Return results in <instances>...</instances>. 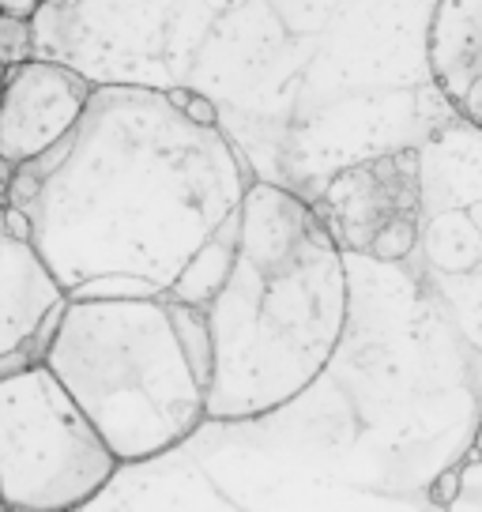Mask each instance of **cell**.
I'll return each mask as SVG.
<instances>
[{
  "instance_id": "cell-4",
  "label": "cell",
  "mask_w": 482,
  "mask_h": 512,
  "mask_svg": "<svg viewBox=\"0 0 482 512\" xmlns=\"http://www.w3.org/2000/svg\"><path fill=\"white\" fill-rule=\"evenodd\" d=\"M117 471L121 460L46 362L0 377L4 509H80L110 486Z\"/></svg>"
},
{
  "instance_id": "cell-16",
  "label": "cell",
  "mask_w": 482,
  "mask_h": 512,
  "mask_svg": "<svg viewBox=\"0 0 482 512\" xmlns=\"http://www.w3.org/2000/svg\"><path fill=\"white\" fill-rule=\"evenodd\" d=\"M471 452H475V456H482V426H479V433H475V445H471Z\"/></svg>"
},
{
  "instance_id": "cell-8",
  "label": "cell",
  "mask_w": 482,
  "mask_h": 512,
  "mask_svg": "<svg viewBox=\"0 0 482 512\" xmlns=\"http://www.w3.org/2000/svg\"><path fill=\"white\" fill-rule=\"evenodd\" d=\"M426 57L445 102L482 132V0H437Z\"/></svg>"
},
{
  "instance_id": "cell-1",
  "label": "cell",
  "mask_w": 482,
  "mask_h": 512,
  "mask_svg": "<svg viewBox=\"0 0 482 512\" xmlns=\"http://www.w3.org/2000/svg\"><path fill=\"white\" fill-rule=\"evenodd\" d=\"M249 185L219 125L189 121L155 87L102 83L57 144L16 166L8 204L68 298H151Z\"/></svg>"
},
{
  "instance_id": "cell-11",
  "label": "cell",
  "mask_w": 482,
  "mask_h": 512,
  "mask_svg": "<svg viewBox=\"0 0 482 512\" xmlns=\"http://www.w3.org/2000/svg\"><path fill=\"white\" fill-rule=\"evenodd\" d=\"M452 509H482V456L467 448L460 460V494L452 501Z\"/></svg>"
},
{
  "instance_id": "cell-17",
  "label": "cell",
  "mask_w": 482,
  "mask_h": 512,
  "mask_svg": "<svg viewBox=\"0 0 482 512\" xmlns=\"http://www.w3.org/2000/svg\"><path fill=\"white\" fill-rule=\"evenodd\" d=\"M12 68H16V64H0V83L12 76Z\"/></svg>"
},
{
  "instance_id": "cell-12",
  "label": "cell",
  "mask_w": 482,
  "mask_h": 512,
  "mask_svg": "<svg viewBox=\"0 0 482 512\" xmlns=\"http://www.w3.org/2000/svg\"><path fill=\"white\" fill-rule=\"evenodd\" d=\"M177 110L185 113L189 121H196V125H204V128L219 125V110H215V102H211V98H204V95H196V91H189V98H185Z\"/></svg>"
},
{
  "instance_id": "cell-5",
  "label": "cell",
  "mask_w": 482,
  "mask_h": 512,
  "mask_svg": "<svg viewBox=\"0 0 482 512\" xmlns=\"http://www.w3.org/2000/svg\"><path fill=\"white\" fill-rule=\"evenodd\" d=\"M321 219L339 249L370 260H403L422 230L418 151H392L339 170L324 189Z\"/></svg>"
},
{
  "instance_id": "cell-6",
  "label": "cell",
  "mask_w": 482,
  "mask_h": 512,
  "mask_svg": "<svg viewBox=\"0 0 482 512\" xmlns=\"http://www.w3.org/2000/svg\"><path fill=\"white\" fill-rule=\"evenodd\" d=\"M65 305V287L31 238L8 226V204H0V377L46 358Z\"/></svg>"
},
{
  "instance_id": "cell-9",
  "label": "cell",
  "mask_w": 482,
  "mask_h": 512,
  "mask_svg": "<svg viewBox=\"0 0 482 512\" xmlns=\"http://www.w3.org/2000/svg\"><path fill=\"white\" fill-rule=\"evenodd\" d=\"M238 208H241V204H238ZM238 230H241V211H230L223 223L215 226V234L200 245V253L189 260V268L181 272V279H177L166 294H170V298H177V302L208 305L211 298H215V290L223 287L230 264H234Z\"/></svg>"
},
{
  "instance_id": "cell-19",
  "label": "cell",
  "mask_w": 482,
  "mask_h": 512,
  "mask_svg": "<svg viewBox=\"0 0 482 512\" xmlns=\"http://www.w3.org/2000/svg\"><path fill=\"white\" fill-rule=\"evenodd\" d=\"M0 509H4V505H0Z\"/></svg>"
},
{
  "instance_id": "cell-7",
  "label": "cell",
  "mask_w": 482,
  "mask_h": 512,
  "mask_svg": "<svg viewBox=\"0 0 482 512\" xmlns=\"http://www.w3.org/2000/svg\"><path fill=\"white\" fill-rule=\"evenodd\" d=\"M91 83L57 61H23L4 80L0 98V155L8 162H31L80 121L91 98Z\"/></svg>"
},
{
  "instance_id": "cell-3",
  "label": "cell",
  "mask_w": 482,
  "mask_h": 512,
  "mask_svg": "<svg viewBox=\"0 0 482 512\" xmlns=\"http://www.w3.org/2000/svg\"><path fill=\"white\" fill-rule=\"evenodd\" d=\"M121 464H147L208 422V377L181 332V302L68 298L42 358Z\"/></svg>"
},
{
  "instance_id": "cell-18",
  "label": "cell",
  "mask_w": 482,
  "mask_h": 512,
  "mask_svg": "<svg viewBox=\"0 0 482 512\" xmlns=\"http://www.w3.org/2000/svg\"><path fill=\"white\" fill-rule=\"evenodd\" d=\"M0 98H4V83H0Z\"/></svg>"
},
{
  "instance_id": "cell-10",
  "label": "cell",
  "mask_w": 482,
  "mask_h": 512,
  "mask_svg": "<svg viewBox=\"0 0 482 512\" xmlns=\"http://www.w3.org/2000/svg\"><path fill=\"white\" fill-rule=\"evenodd\" d=\"M34 57L31 19L0 12V64H23Z\"/></svg>"
},
{
  "instance_id": "cell-15",
  "label": "cell",
  "mask_w": 482,
  "mask_h": 512,
  "mask_svg": "<svg viewBox=\"0 0 482 512\" xmlns=\"http://www.w3.org/2000/svg\"><path fill=\"white\" fill-rule=\"evenodd\" d=\"M12 177H16V162H8L0 155V204H8V189H12Z\"/></svg>"
},
{
  "instance_id": "cell-2",
  "label": "cell",
  "mask_w": 482,
  "mask_h": 512,
  "mask_svg": "<svg viewBox=\"0 0 482 512\" xmlns=\"http://www.w3.org/2000/svg\"><path fill=\"white\" fill-rule=\"evenodd\" d=\"M211 332L208 422H253L294 403L336 354L351 287L343 249L302 196L253 181Z\"/></svg>"
},
{
  "instance_id": "cell-13",
  "label": "cell",
  "mask_w": 482,
  "mask_h": 512,
  "mask_svg": "<svg viewBox=\"0 0 482 512\" xmlns=\"http://www.w3.org/2000/svg\"><path fill=\"white\" fill-rule=\"evenodd\" d=\"M460 494V464L449 467V471H441L430 486V501H434L437 509H452V501Z\"/></svg>"
},
{
  "instance_id": "cell-14",
  "label": "cell",
  "mask_w": 482,
  "mask_h": 512,
  "mask_svg": "<svg viewBox=\"0 0 482 512\" xmlns=\"http://www.w3.org/2000/svg\"><path fill=\"white\" fill-rule=\"evenodd\" d=\"M38 4H42V0H0V12H8V16L34 19V12H38Z\"/></svg>"
}]
</instances>
